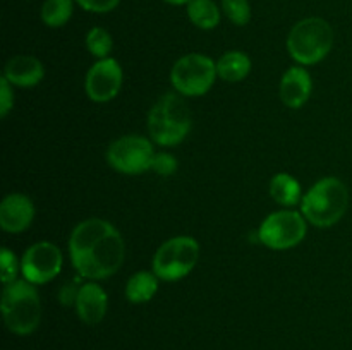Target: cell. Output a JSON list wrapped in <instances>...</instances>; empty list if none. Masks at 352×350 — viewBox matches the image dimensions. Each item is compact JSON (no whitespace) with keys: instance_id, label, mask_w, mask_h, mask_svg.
Here are the masks:
<instances>
[{"instance_id":"obj_16","label":"cell","mask_w":352,"mask_h":350,"mask_svg":"<svg viewBox=\"0 0 352 350\" xmlns=\"http://www.w3.org/2000/svg\"><path fill=\"white\" fill-rule=\"evenodd\" d=\"M158 280L157 277L151 271H138L133 277L127 280L126 285V297L127 301L133 302V304H144V302H150L155 297V294L158 292Z\"/></svg>"},{"instance_id":"obj_19","label":"cell","mask_w":352,"mask_h":350,"mask_svg":"<svg viewBox=\"0 0 352 350\" xmlns=\"http://www.w3.org/2000/svg\"><path fill=\"white\" fill-rule=\"evenodd\" d=\"M188 16L199 30H213L220 23V10L213 0H191L188 3Z\"/></svg>"},{"instance_id":"obj_23","label":"cell","mask_w":352,"mask_h":350,"mask_svg":"<svg viewBox=\"0 0 352 350\" xmlns=\"http://www.w3.org/2000/svg\"><path fill=\"white\" fill-rule=\"evenodd\" d=\"M0 266H2V281L3 285H9L12 281H16L17 273L21 270V263H17L16 254L10 249L3 247L0 250Z\"/></svg>"},{"instance_id":"obj_8","label":"cell","mask_w":352,"mask_h":350,"mask_svg":"<svg viewBox=\"0 0 352 350\" xmlns=\"http://www.w3.org/2000/svg\"><path fill=\"white\" fill-rule=\"evenodd\" d=\"M306 222L305 215L291 209L270 213L258 230L260 242L274 250L292 249L306 237Z\"/></svg>"},{"instance_id":"obj_17","label":"cell","mask_w":352,"mask_h":350,"mask_svg":"<svg viewBox=\"0 0 352 350\" xmlns=\"http://www.w3.org/2000/svg\"><path fill=\"white\" fill-rule=\"evenodd\" d=\"M219 78L227 82H239L251 72V58L243 51H227L217 62Z\"/></svg>"},{"instance_id":"obj_5","label":"cell","mask_w":352,"mask_h":350,"mask_svg":"<svg viewBox=\"0 0 352 350\" xmlns=\"http://www.w3.org/2000/svg\"><path fill=\"white\" fill-rule=\"evenodd\" d=\"M333 47L332 26L322 17H306L294 24L287 36V50L299 65H315Z\"/></svg>"},{"instance_id":"obj_11","label":"cell","mask_w":352,"mask_h":350,"mask_svg":"<svg viewBox=\"0 0 352 350\" xmlns=\"http://www.w3.org/2000/svg\"><path fill=\"white\" fill-rule=\"evenodd\" d=\"M124 82V72L116 58H102L95 62L86 74L85 88L89 100L107 103L119 95Z\"/></svg>"},{"instance_id":"obj_20","label":"cell","mask_w":352,"mask_h":350,"mask_svg":"<svg viewBox=\"0 0 352 350\" xmlns=\"http://www.w3.org/2000/svg\"><path fill=\"white\" fill-rule=\"evenodd\" d=\"M72 16V0H45L41 21L48 27H62Z\"/></svg>"},{"instance_id":"obj_22","label":"cell","mask_w":352,"mask_h":350,"mask_svg":"<svg viewBox=\"0 0 352 350\" xmlns=\"http://www.w3.org/2000/svg\"><path fill=\"white\" fill-rule=\"evenodd\" d=\"M222 9L230 23L244 26L251 19V7L248 0H222Z\"/></svg>"},{"instance_id":"obj_24","label":"cell","mask_w":352,"mask_h":350,"mask_svg":"<svg viewBox=\"0 0 352 350\" xmlns=\"http://www.w3.org/2000/svg\"><path fill=\"white\" fill-rule=\"evenodd\" d=\"M177 158L170 153H165V151H158L153 156V163H151V170L155 174L162 175V177H168V175L175 174L177 170Z\"/></svg>"},{"instance_id":"obj_27","label":"cell","mask_w":352,"mask_h":350,"mask_svg":"<svg viewBox=\"0 0 352 350\" xmlns=\"http://www.w3.org/2000/svg\"><path fill=\"white\" fill-rule=\"evenodd\" d=\"M79 287H76L74 283H64V287L58 292V301L62 305H76L78 301Z\"/></svg>"},{"instance_id":"obj_10","label":"cell","mask_w":352,"mask_h":350,"mask_svg":"<svg viewBox=\"0 0 352 350\" xmlns=\"http://www.w3.org/2000/svg\"><path fill=\"white\" fill-rule=\"evenodd\" d=\"M62 264L64 259L60 249L48 240H41L24 250L21 257V273L24 280L33 285H43L60 273Z\"/></svg>"},{"instance_id":"obj_21","label":"cell","mask_w":352,"mask_h":350,"mask_svg":"<svg viewBox=\"0 0 352 350\" xmlns=\"http://www.w3.org/2000/svg\"><path fill=\"white\" fill-rule=\"evenodd\" d=\"M86 47H88L89 54L98 58V60L109 58L113 47L112 36H110L105 27H91L89 33L86 34Z\"/></svg>"},{"instance_id":"obj_15","label":"cell","mask_w":352,"mask_h":350,"mask_svg":"<svg viewBox=\"0 0 352 350\" xmlns=\"http://www.w3.org/2000/svg\"><path fill=\"white\" fill-rule=\"evenodd\" d=\"M43 75V64L31 55H16L3 67V78L12 86H19V88H31V86L40 84Z\"/></svg>"},{"instance_id":"obj_12","label":"cell","mask_w":352,"mask_h":350,"mask_svg":"<svg viewBox=\"0 0 352 350\" xmlns=\"http://www.w3.org/2000/svg\"><path fill=\"white\" fill-rule=\"evenodd\" d=\"M34 205L26 194L14 192L0 202V226L7 233H21L33 223Z\"/></svg>"},{"instance_id":"obj_4","label":"cell","mask_w":352,"mask_h":350,"mask_svg":"<svg viewBox=\"0 0 352 350\" xmlns=\"http://www.w3.org/2000/svg\"><path fill=\"white\" fill-rule=\"evenodd\" d=\"M2 316L9 331L31 335L41 321V301L36 285L28 280H16L2 292Z\"/></svg>"},{"instance_id":"obj_25","label":"cell","mask_w":352,"mask_h":350,"mask_svg":"<svg viewBox=\"0 0 352 350\" xmlns=\"http://www.w3.org/2000/svg\"><path fill=\"white\" fill-rule=\"evenodd\" d=\"M10 82L6 78L0 79V117L6 119L14 106V93Z\"/></svg>"},{"instance_id":"obj_28","label":"cell","mask_w":352,"mask_h":350,"mask_svg":"<svg viewBox=\"0 0 352 350\" xmlns=\"http://www.w3.org/2000/svg\"><path fill=\"white\" fill-rule=\"evenodd\" d=\"M165 2L172 3V5H182V3H186V5H188V3L191 2V0H165Z\"/></svg>"},{"instance_id":"obj_6","label":"cell","mask_w":352,"mask_h":350,"mask_svg":"<svg viewBox=\"0 0 352 350\" xmlns=\"http://www.w3.org/2000/svg\"><path fill=\"white\" fill-rule=\"evenodd\" d=\"M199 257V244L188 235L174 237L162 244L153 257V273L160 280L177 281L195 270Z\"/></svg>"},{"instance_id":"obj_13","label":"cell","mask_w":352,"mask_h":350,"mask_svg":"<svg viewBox=\"0 0 352 350\" xmlns=\"http://www.w3.org/2000/svg\"><path fill=\"white\" fill-rule=\"evenodd\" d=\"M109 309V295L96 281H88L79 287L76 311L79 319L86 325H98L107 314Z\"/></svg>"},{"instance_id":"obj_3","label":"cell","mask_w":352,"mask_h":350,"mask_svg":"<svg viewBox=\"0 0 352 350\" xmlns=\"http://www.w3.org/2000/svg\"><path fill=\"white\" fill-rule=\"evenodd\" d=\"M347 206H349V191L346 184L337 177L320 178L301 199L305 218L320 229H327L340 222L346 215Z\"/></svg>"},{"instance_id":"obj_18","label":"cell","mask_w":352,"mask_h":350,"mask_svg":"<svg viewBox=\"0 0 352 350\" xmlns=\"http://www.w3.org/2000/svg\"><path fill=\"white\" fill-rule=\"evenodd\" d=\"M270 196L280 206H294L302 199L301 184L285 172L275 174L270 180Z\"/></svg>"},{"instance_id":"obj_9","label":"cell","mask_w":352,"mask_h":350,"mask_svg":"<svg viewBox=\"0 0 352 350\" xmlns=\"http://www.w3.org/2000/svg\"><path fill=\"white\" fill-rule=\"evenodd\" d=\"M157 151L148 137L122 136L113 141L107 150V163L124 175H140L151 170Z\"/></svg>"},{"instance_id":"obj_2","label":"cell","mask_w":352,"mask_h":350,"mask_svg":"<svg viewBox=\"0 0 352 350\" xmlns=\"http://www.w3.org/2000/svg\"><path fill=\"white\" fill-rule=\"evenodd\" d=\"M192 115L182 95L165 93L148 113V132L158 146H175L188 137Z\"/></svg>"},{"instance_id":"obj_26","label":"cell","mask_w":352,"mask_h":350,"mask_svg":"<svg viewBox=\"0 0 352 350\" xmlns=\"http://www.w3.org/2000/svg\"><path fill=\"white\" fill-rule=\"evenodd\" d=\"M76 2H78L82 9L88 10V12L103 14L116 9V7L119 5L120 0H76Z\"/></svg>"},{"instance_id":"obj_1","label":"cell","mask_w":352,"mask_h":350,"mask_svg":"<svg viewBox=\"0 0 352 350\" xmlns=\"http://www.w3.org/2000/svg\"><path fill=\"white\" fill-rule=\"evenodd\" d=\"M69 254L72 266L81 277L105 280L122 266L126 244L112 223L103 218H88L71 232Z\"/></svg>"},{"instance_id":"obj_14","label":"cell","mask_w":352,"mask_h":350,"mask_svg":"<svg viewBox=\"0 0 352 350\" xmlns=\"http://www.w3.org/2000/svg\"><path fill=\"white\" fill-rule=\"evenodd\" d=\"M311 75L302 65L287 69L280 81V100L289 108H301L311 96Z\"/></svg>"},{"instance_id":"obj_7","label":"cell","mask_w":352,"mask_h":350,"mask_svg":"<svg viewBox=\"0 0 352 350\" xmlns=\"http://www.w3.org/2000/svg\"><path fill=\"white\" fill-rule=\"evenodd\" d=\"M217 75V62L206 55L188 54L174 64L170 81L179 95L203 96L212 89Z\"/></svg>"}]
</instances>
